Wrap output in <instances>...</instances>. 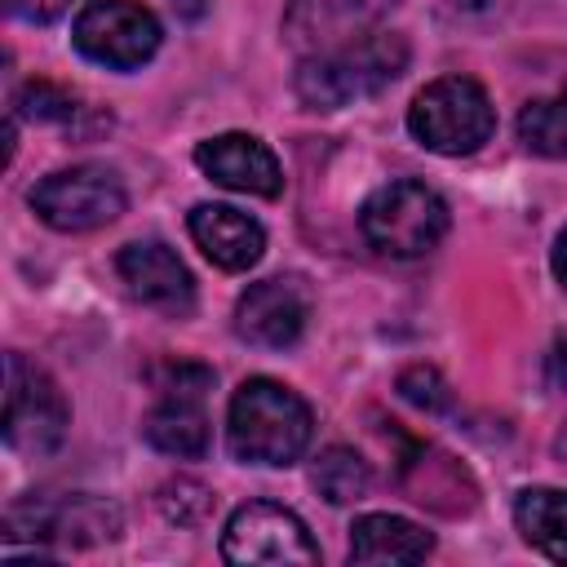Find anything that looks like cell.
Wrapping results in <instances>:
<instances>
[{"label": "cell", "mask_w": 567, "mask_h": 567, "mask_svg": "<svg viewBox=\"0 0 567 567\" xmlns=\"http://www.w3.org/2000/svg\"><path fill=\"white\" fill-rule=\"evenodd\" d=\"M186 230L195 248L217 266V270H248L266 252V230L257 217L230 208V204H195L186 217Z\"/></svg>", "instance_id": "15"}, {"label": "cell", "mask_w": 567, "mask_h": 567, "mask_svg": "<svg viewBox=\"0 0 567 567\" xmlns=\"http://www.w3.org/2000/svg\"><path fill=\"white\" fill-rule=\"evenodd\" d=\"M310 306L315 297L301 275H270L261 284H248V292H239L235 332L257 350H288L301 341Z\"/></svg>", "instance_id": "10"}, {"label": "cell", "mask_w": 567, "mask_h": 567, "mask_svg": "<svg viewBox=\"0 0 567 567\" xmlns=\"http://www.w3.org/2000/svg\"><path fill=\"white\" fill-rule=\"evenodd\" d=\"M399 0H288L284 9V40L301 53H319L368 35Z\"/></svg>", "instance_id": "13"}, {"label": "cell", "mask_w": 567, "mask_h": 567, "mask_svg": "<svg viewBox=\"0 0 567 567\" xmlns=\"http://www.w3.org/2000/svg\"><path fill=\"white\" fill-rule=\"evenodd\" d=\"M554 456L558 461H567V421L558 425V434H554Z\"/></svg>", "instance_id": "29"}, {"label": "cell", "mask_w": 567, "mask_h": 567, "mask_svg": "<svg viewBox=\"0 0 567 567\" xmlns=\"http://www.w3.org/2000/svg\"><path fill=\"white\" fill-rule=\"evenodd\" d=\"M142 439L177 461H195L208 452V416L199 399L190 394H164L146 416H142Z\"/></svg>", "instance_id": "17"}, {"label": "cell", "mask_w": 567, "mask_h": 567, "mask_svg": "<svg viewBox=\"0 0 567 567\" xmlns=\"http://www.w3.org/2000/svg\"><path fill=\"white\" fill-rule=\"evenodd\" d=\"M514 523L532 549H540L549 563H567V492L523 487L514 496Z\"/></svg>", "instance_id": "18"}, {"label": "cell", "mask_w": 567, "mask_h": 567, "mask_svg": "<svg viewBox=\"0 0 567 567\" xmlns=\"http://www.w3.org/2000/svg\"><path fill=\"white\" fill-rule=\"evenodd\" d=\"M151 381H155L159 394L204 399V390H213V368H204V363H159V368H151Z\"/></svg>", "instance_id": "24"}, {"label": "cell", "mask_w": 567, "mask_h": 567, "mask_svg": "<svg viewBox=\"0 0 567 567\" xmlns=\"http://www.w3.org/2000/svg\"><path fill=\"white\" fill-rule=\"evenodd\" d=\"M124 527L120 505L102 501V496H62V501H18L4 514V540L31 536V540H58L71 549H89L102 540H115Z\"/></svg>", "instance_id": "9"}, {"label": "cell", "mask_w": 567, "mask_h": 567, "mask_svg": "<svg viewBox=\"0 0 567 567\" xmlns=\"http://www.w3.org/2000/svg\"><path fill=\"white\" fill-rule=\"evenodd\" d=\"M71 408L58 381L27 363L18 350L4 354V443L22 456H53L66 439Z\"/></svg>", "instance_id": "5"}, {"label": "cell", "mask_w": 567, "mask_h": 567, "mask_svg": "<svg viewBox=\"0 0 567 567\" xmlns=\"http://www.w3.org/2000/svg\"><path fill=\"white\" fill-rule=\"evenodd\" d=\"M164 31L159 18L137 0H89L71 27V44L111 71H137L155 58Z\"/></svg>", "instance_id": "7"}, {"label": "cell", "mask_w": 567, "mask_h": 567, "mask_svg": "<svg viewBox=\"0 0 567 567\" xmlns=\"http://www.w3.org/2000/svg\"><path fill=\"white\" fill-rule=\"evenodd\" d=\"M221 558L235 567H279V563H319V545L310 540L306 523L275 505V501H248L226 518L221 532Z\"/></svg>", "instance_id": "8"}, {"label": "cell", "mask_w": 567, "mask_h": 567, "mask_svg": "<svg viewBox=\"0 0 567 567\" xmlns=\"http://www.w3.org/2000/svg\"><path fill=\"white\" fill-rule=\"evenodd\" d=\"M75 111H80V102L49 80H27L13 93V115L35 120V124H62V120H75Z\"/></svg>", "instance_id": "21"}, {"label": "cell", "mask_w": 567, "mask_h": 567, "mask_svg": "<svg viewBox=\"0 0 567 567\" xmlns=\"http://www.w3.org/2000/svg\"><path fill=\"white\" fill-rule=\"evenodd\" d=\"M492 0H452V9H465V13H478V9H487Z\"/></svg>", "instance_id": "30"}, {"label": "cell", "mask_w": 567, "mask_h": 567, "mask_svg": "<svg viewBox=\"0 0 567 567\" xmlns=\"http://www.w3.org/2000/svg\"><path fill=\"white\" fill-rule=\"evenodd\" d=\"M434 536L399 514H363L350 527V563H421Z\"/></svg>", "instance_id": "16"}, {"label": "cell", "mask_w": 567, "mask_h": 567, "mask_svg": "<svg viewBox=\"0 0 567 567\" xmlns=\"http://www.w3.org/2000/svg\"><path fill=\"white\" fill-rule=\"evenodd\" d=\"M115 270L124 279V288L159 310V315H190L195 310V279L186 270V261L164 244V239H137V244H124L120 257H115Z\"/></svg>", "instance_id": "12"}, {"label": "cell", "mask_w": 567, "mask_h": 567, "mask_svg": "<svg viewBox=\"0 0 567 567\" xmlns=\"http://www.w3.org/2000/svg\"><path fill=\"white\" fill-rule=\"evenodd\" d=\"M452 217L439 190L416 177L377 186L359 208V235L381 257H425L447 235Z\"/></svg>", "instance_id": "3"}, {"label": "cell", "mask_w": 567, "mask_h": 567, "mask_svg": "<svg viewBox=\"0 0 567 567\" xmlns=\"http://www.w3.org/2000/svg\"><path fill=\"white\" fill-rule=\"evenodd\" d=\"M315 434L310 403L270 377H248L230 394L226 443L244 465H292Z\"/></svg>", "instance_id": "2"}, {"label": "cell", "mask_w": 567, "mask_h": 567, "mask_svg": "<svg viewBox=\"0 0 567 567\" xmlns=\"http://www.w3.org/2000/svg\"><path fill=\"white\" fill-rule=\"evenodd\" d=\"M518 142L540 159H567V89L518 111Z\"/></svg>", "instance_id": "20"}, {"label": "cell", "mask_w": 567, "mask_h": 567, "mask_svg": "<svg viewBox=\"0 0 567 567\" xmlns=\"http://www.w3.org/2000/svg\"><path fill=\"white\" fill-rule=\"evenodd\" d=\"M408 58L412 49L399 31H368L346 44L306 53L292 75V93L310 111H341L350 102H363L390 89L408 71Z\"/></svg>", "instance_id": "1"}, {"label": "cell", "mask_w": 567, "mask_h": 567, "mask_svg": "<svg viewBox=\"0 0 567 567\" xmlns=\"http://www.w3.org/2000/svg\"><path fill=\"white\" fill-rule=\"evenodd\" d=\"M195 164L208 182H217L226 190H239V195L275 199L284 190V173H279L275 151L252 133H217V137L199 142Z\"/></svg>", "instance_id": "14"}, {"label": "cell", "mask_w": 567, "mask_h": 567, "mask_svg": "<svg viewBox=\"0 0 567 567\" xmlns=\"http://www.w3.org/2000/svg\"><path fill=\"white\" fill-rule=\"evenodd\" d=\"M394 390H399L412 408H421V412H447V408H452V390H447V381L439 377V368H430V363L403 368L399 381H394Z\"/></svg>", "instance_id": "23"}, {"label": "cell", "mask_w": 567, "mask_h": 567, "mask_svg": "<svg viewBox=\"0 0 567 567\" xmlns=\"http://www.w3.org/2000/svg\"><path fill=\"white\" fill-rule=\"evenodd\" d=\"M173 9H177L182 18H199V13L208 9V0H173Z\"/></svg>", "instance_id": "28"}, {"label": "cell", "mask_w": 567, "mask_h": 567, "mask_svg": "<svg viewBox=\"0 0 567 567\" xmlns=\"http://www.w3.org/2000/svg\"><path fill=\"white\" fill-rule=\"evenodd\" d=\"M549 266H554L558 284L567 288V226H563V230H558V239H554V257H549Z\"/></svg>", "instance_id": "27"}, {"label": "cell", "mask_w": 567, "mask_h": 567, "mask_svg": "<svg viewBox=\"0 0 567 567\" xmlns=\"http://www.w3.org/2000/svg\"><path fill=\"white\" fill-rule=\"evenodd\" d=\"M155 501H159V514L168 523H177V527H199L213 514V492L199 478H186V474L168 478Z\"/></svg>", "instance_id": "22"}, {"label": "cell", "mask_w": 567, "mask_h": 567, "mask_svg": "<svg viewBox=\"0 0 567 567\" xmlns=\"http://www.w3.org/2000/svg\"><path fill=\"white\" fill-rule=\"evenodd\" d=\"M399 487H403V496L412 505H421L430 514H443V518H465L478 505L474 474L456 456H447V452H439L430 443H412V439H403Z\"/></svg>", "instance_id": "11"}, {"label": "cell", "mask_w": 567, "mask_h": 567, "mask_svg": "<svg viewBox=\"0 0 567 567\" xmlns=\"http://www.w3.org/2000/svg\"><path fill=\"white\" fill-rule=\"evenodd\" d=\"M549 381H554V385L567 394V337H563V341L549 350Z\"/></svg>", "instance_id": "26"}, {"label": "cell", "mask_w": 567, "mask_h": 567, "mask_svg": "<svg viewBox=\"0 0 567 567\" xmlns=\"http://www.w3.org/2000/svg\"><path fill=\"white\" fill-rule=\"evenodd\" d=\"M408 128L439 155H474L496 133V106L470 75H443L425 84L408 106Z\"/></svg>", "instance_id": "4"}, {"label": "cell", "mask_w": 567, "mask_h": 567, "mask_svg": "<svg viewBox=\"0 0 567 567\" xmlns=\"http://www.w3.org/2000/svg\"><path fill=\"white\" fill-rule=\"evenodd\" d=\"M128 195L124 182L115 177V168L106 164H75V168H58L49 177H40L31 186V208L44 226L80 235V230H97L106 221H115L124 213Z\"/></svg>", "instance_id": "6"}, {"label": "cell", "mask_w": 567, "mask_h": 567, "mask_svg": "<svg viewBox=\"0 0 567 567\" xmlns=\"http://www.w3.org/2000/svg\"><path fill=\"white\" fill-rule=\"evenodd\" d=\"M310 483H315V492H319L328 505H354V501L368 496L372 470H368V461H363L354 447L332 443V447H323V452L315 456Z\"/></svg>", "instance_id": "19"}, {"label": "cell", "mask_w": 567, "mask_h": 567, "mask_svg": "<svg viewBox=\"0 0 567 567\" xmlns=\"http://www.w3.org/2000/svg\"><path fill=\"white\" fill-rule=\"evenodd\" d=\"M71 4H75V0H4V9H9L18 22H35V27L62 18Z\"/></svg>", "instance_id": "25"}]
</instances>
